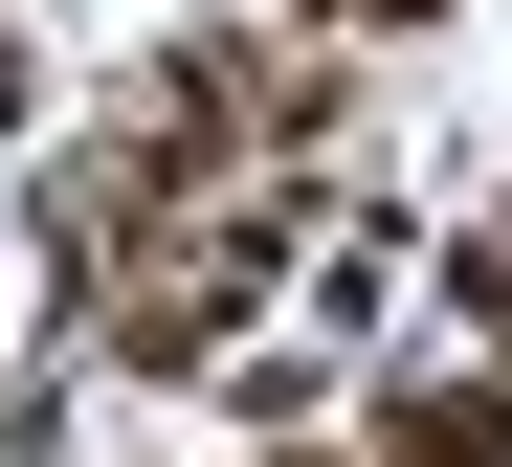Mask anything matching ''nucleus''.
<instances>
[{
	"mask_svg": "<svg viewBox=\"0 0 512 467\" xmlns=\"http://www.w3.org/2000/svg\"><path fill=\"white\" fill-rule=\"evenodd\" d=\"M334 423H357V467H512V401H490V379H446V356H401V379H357Z\"/></svg>",
	"mask_w": 512,
	"mask_h": 467,
	"instance_id": "obj_1",
	"label": "nucleus"
},
{
	"mask_svg": "<svg viewBox=\"0 0 512 467\" xmlns=\"http://www.w3.org/2000/svg\"><path fill=\"white\" fill-rule=\"evenodd\" d=\"M423 290H446V334H468V356H512V201H468L446 245H423Z\"/></svg>",
	"mask_w": 512,
	"mask_h": 467,
	"instance_id": "obj_2",
	"label": "nucleus"
},
{
	"mask_svg": "<svg viewBox=\"0 0 512 467\" xmlns=\"http://www.w3.org/2000/svg\"><path fill=\"white\" fill-rule=\"evenodd\" d=\"M0 134H45V45L23 23H0Z\"/></svg>",
	"mask_w": 512,
	"mask_h": 467,
	"instance_id": "obj_3",
	"label": "nucleus"
},
{
	"mask_svg": "<svg viewBox=\"0 0 512 467\" xmlns=\"http://www.w3.org/2000/svg\"><path fill=\"white\" fill-rule=\"evenodd\" d=\"M423 23H446V0H357V45H423Z\"/></svg>",
	"mask_w": 512,
	"mask_h": 467,
	"instance_id": "obj_4",
	"label": "nucleus"
},
{
	"mask_svg": "<svg viewBox=\"0 0 512 467\" xmlns=\"http://www.w3.org/2000/svg\"><path fill=\"white\" fill-rule=\"evenodd\" d=\"M245 467H357V423H312V445H245Z\"/></svg>",
	"mask_w": 512,
	"mask_h": 467,
	"instance_id": "obj_5",
	"label": "nucleus"
},
{
	"mask_svg": "<svg viewBox=\"0 0 512 467\" xmlns=\"http://www.w3.org/2000/svg\"><path fill=\"white\" fill-rule=\"evenodd\" d=\"M268 23H290V45H334V23H357V0H268Z\"/></svg>",
	"mask_w": 512,
	"mask_h": 467,
	"instance_id": "obj_6",
	"label": "nucleus"
},
{
	"mask_svg": "<svg viewBox=\"0 0 512 467\" xmlns=\"http://www.w3.org/2000/svg\"><path fill=\"white\" fill-rule=\"evenodd\" d=\"M468 379H490V401H512V356H468Z\"/></svg>",
	"mask_w": 512,
	"mask_h": 467,
	"instance_id": "obj_7",
	"label": "nucleus"
}]
</instances>
